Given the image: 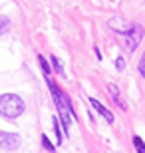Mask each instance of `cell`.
I'll use <instances>...</instances> for the list:
<instances>
[{"instance_id":"3","label":"cell","mask_w":145,"mask_h":153,"mask_svg":"<svg viewBox=\"0 0 145 153\" xmlns=\"http://www.w3.org/2000/svg\"><path fill=\"white\" fill-rule=\"evenodd\" d=\"M143 36H145V30L141 28L139 24H133V26H131V30L125 34V46H127V50L133 52L135 48L139 46V42L143 40Z\"/></svg>"},{"instance_id":"12","label":"cell","mask_w":145,"mask_h":153,"mask_svg":"<svg viewBox=\"0 0 145 153\" xmlns=\"http://www.w3.org/2000/svg\"><path fill=\"white\" fill-rule=\"evenodd\" d=\"M54 133H56V139H58V145L62 143V129H60V121L54 119Z\"/></svg>"},{"instance_id":"4","label":"cell","mask_w":145,"mask_h":153,"mask_svg":"<svg viewBox=\"0 0 145 153\" xmlns=\"http://www.w3.org/2000/svg\"><path fill=\"white\" fill-rule=\"evenodd\" d=\"M22 143L18 133H0V149H16Z\"/></svg>"},{"instance_id":"11","label":"cell","mask_w":145,"mask_h":153,"mask_svg":"<svg viewBox=\"0 0 145 153\" xmlns=\"http://www.w3.org/2000/svg\"><path fill=\"white\" fill-rule=\"evenodd\" d=\"M52 64H54V72H58V74H60V76H64V68H62L60 60H58L56 56H52Z\"/></svg>"},{"instance_id":"5","label":"cell","mask_w":145,"mask_h":153,"mask_svg":"<svg viewBox=\"0 0 145 153\" xmlns=\"http://www.w3.org/2000/svg\"><path fill=\"white\" fill-rule=\"evenodd\" d=\"M131 26H133V22H125L123 18H112L109 20V28L113 32H117V34H123V36L131 30Z\"/></svg>"},{"instance_id":"8","label":"cell","mask_w":145,"mask_h":153,"mask_svg":"<svg viewBox=\"0 0 145 153\" xmlns=\"http://www.w3.org/2000/svg\"><path fill=\"white\" fill-rule=\"evenodd\" d=\"M10 30V18H6V16H0V36L6 34Z\"/></svg>"},{"instance_id":"1","label":"cell","mask_w":145,"mask_h":153,"mask_svg":"<svg viewBox=\"0 0 145 153\" xmlns=\"http://www.w3.org/2000/svg\"><path fill=\"white\" fill-rule=\"evenodd\" d=\"M24 114V102L16 94H2L0 96V115L6 119H16Z\"/></svg>"},{"instance_id":"15","label":"cell","mask_w":145,"mask_h":153,"mask_svg":"<svg viewBox=\"0 0 145 153\" xmlns=\"http://www.w3.org/2000/svg\"><path fill=\"white\" fill-rule=\"evenodd\" d=\"M139 74L145 78V52H143V58L139 60Z\"/></svg>"},{"instance_id":"7","label":"cell","mask_w":145,"mask_h":153,"mask_svg":"<svg viewBox=\"0 0 145 153\" xmlns=\"http://www.w3.org/2000/svg\"><path fill=\"white\" fill-rule=\"evenodd\" d=\"M107 90H109V96L113 97V102H115L117 105H119V108H121V109L127 108V105H125V103L121 102V96H119V88H117L115 84H109V88H107Z\"/></svg>"},{"instance_id":"13","label":"cell","mask_w":145,"mask_h":153,"mask_svg":"<svg viewBox=\"0 0 145 153\" xmlns=\"http://www.w3.org/2000/svg\"><path fill=\"white\" fill-rule=\"evenodd\" d=\"M42 145H44V149H48V151H56V147L52 145V141L48 139V135H42Z\"/></svg>"},{"instance_id":"14","label":"cell","mask_w":145,"mask_h":153,"mask_svg":"<svg viewBox=\"0 0 145 153\" xmlns=\"http://www.w3.org/2000/svg\"><path fill=\"white\" fill-rule=\"evenodd\" d=\"M115 68L119 70V72L125 68V60H123V56H117V60H115Z\"/></svg>"},{"instance_id":"6","label":"cell","mask_w":145,"mask_h":153,"mask_svg":"<svg viewBox=\"0 0 145 153\" xmlns=\"http://www.w3.org/2000/svg\"><path fill=\"white\" fill-rule=\"evenodd\" d=\"M88 102H89V105H91V108H94L95 111H97V114L101 115V117H106V121H107V123H113V121H115V115H113L112 111H107V109L103 108V105H101V103L97 102L95 97H89Z\"/></svg>"},{"instance_id":"9","label":"cell","mask_w":145,"mask_h":153,"mask_svg":"<svg viewBox=\"0 0 145 153\" xmlns=\"http://www.w3.org/2000/svg\"><path fill=\"white\" fill-rule=\"evenodd\" d=\"M38 62H40V68H42V72H44V74H46V78H48V76L52 74V68L48 66L46 58H44V56H38Z\"/></svg>"},{"instance_id":"2","label":"cell","mask_w":145,"mask_h":153,"mask_svg":"<svg viewBox=\"0 0 145 153\" xmlns=\"http://www.w3.org/2000/svg\"><path fill=\"white\" fill-rule=\"evenodd\" d=\"M48 85H50V91H52V97H54V103H56L58 111H60V121L62 125H64V133H68L70 131V123H72V114L68 111L66 108V102H64V94H62L60 90H58V85L52 82V79H48Z\"/></svg>"},{"instance_id":"10","label":"cell","mask_w":145,"mask_h":153,"mask_svg":"<svg viewBox=\"0 0 145 153\" xmlns=\"http://www.w3.org/2000/svg\"><path fill=\"white\" fill-rule=\"evenodd\" d=\"M133 145H135V151L137 153H145V143H143V139H141L139 135L133 137Z\"/></svg>"}]
</instances>
